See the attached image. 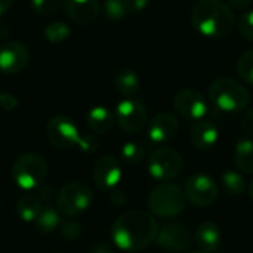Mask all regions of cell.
I'll use <instances>...</instances> for the list:
<instances>
[{"instance_id": "11", "label": "cell", "mask_w": 253, "mask_h": 253, "mask_svg": "<svg viewBox=\"0 0 253 253\" xmlns=\"http://www.w3.org/2000/svg\"><path fill=\"white\" fill-rule=\"evenodd\" d=\"M46 135L49 142L59 150H71L79 145L80 132L76 123L67 116H55L46 126Z\"/></svg>"}, {"instance_id": "9", "label": "cell", "mask_w": 253, "mask_h": 253, "mask_svg": "<svg viewBox=\"0 0 253 253\" xmlns=\"http://www.w3.org/2000/svg\"><path fill=\"white\" fill-rule=\"evenodd\" d=\"M185 199L196 208H209L218 199V184L206 173H196L185 182Z\"/></svg>"}, {"instance_id": "19", "label": "cell", "mask_w": 253, "mask_h": 253, "mask_svg": "<svg viewBox=\"0 0 253 253\" xmlns=\"http://www.w3.org/2000/svg\"><path fill=\"white\" fill-rule=\"evenodd\" d=\"M114 122H116V117L113 116V113L102 105L93 107L86 116L87 127L96 135L108 133L114 127Z\"/></svg>"}, {"instance_id": "6", "label": "cell", "mask_w": 253, "mask_h": 253, "mask_svg": "<svg viewBox=\"0 0 253 253\" xmlns=\"http://www.w3.org/2000/svg\"><path fill=\"white\" fill-rule=\"evenodd\" d=\"M58 212L65 218H76L84 213L93 203L92 190L82 182L65 184L55 199Z\"/></svg>"}, {"instance_id": "21", "label": "cell", "mask_w": 253, "mask_h": 253, "mask_svg": "<svg viewBox=\"0 0 253 253\" xmlns=\"http://www.w3.org/2000/svg\"><path fill=\"white\" fill-rule=\"evenodd\" d=\"M139 76L132 68H122L114 76V86L125 96H133L139 90Z\"/></svg>"}, {"instance_id": "3", "label": "cell", "mask_w": 253, "mask_h": 253, "mask_svg": "<svg viewBox=\"0 0 253 253\" xmlns=\"http://www.w3.org/2000/svg\"><path fill=\"white\" fill-rule=\"evenodd\" d=\"M209 99L224 113H239L249 105L251 93L239 80L231 77H218L211 83Z\"/></svg>"}, {"instance_id": "8", "label": "cell", "mask_w": 253, "mask_h": 253, "mask_svg": "<svg viewBox=\"0 0 253 253\" xmlns=\"http://www.w3.org/2000/svg\"><path fill=\"white\" fill-rule=\"evenodd\" d=\"M116 120L127 133H139L148 123V111L142 101L133 96H126L116 107Z\"/></svg>"}, {"instance_id": "23", "label": "cell", "mask_w": 253, "mask_h": 253, "mask_svg": "<svg viewBox=\"0 0 253 253\" xmlns=\"http://www.w3.org/2000/svg\"><path fill=\"white\" fill-rule=\"evenodd\" d=\"M234 162L240 172L253 175V139H240L236 145Z\"/></svg>"}, {"instance_id": "14", "label": "cell", "mask_w": 253, "mask_h": 253, "mask_svg": "<svg viewBox=\"0 0 253 253\" xmlns=\"http://www.w3.org/2000/svg\"><path fill=\"white\" fill-rule=\"evenodd\" d=\"M30 61V52L21 42L10 40L0 46V71L4 74L21 73Z\"/></svg>"}, {"instance_id": "36", "label": "cell", "mask_w": 253, "mask_h": 253, "mask_svg": "<svg viewBox=\"0 0 253 253\" xmlns=\"http://www.w3.org/2000/svg\"><path fill=\"white\" fill-rule=\"evenodd\" d=\"M127 1V9L129 13H138L142 12L147 6H148V0H126Z\"/></svg>"}, {"instance_id": "40", "label": "cell", "mask_w": 253, "mask_h": 253, "mask_svg": "<svg viewBox=\"0 0 253 253\" xmlns=\"http://www.w3.org/2000/svg\"><path fill=\"white\" fill-rule=\"evenodd\" d=\"M13 0H0V16H3L12 7Z\"/></svg>"}, {"instance_id": "42", "label": "cell", "mask_w": 253, "mask_h": 253, "mask_svg": "<svg viewBox=\"0 0 253 253\" xmlns=\"http://www.w3.org/2000/svg\"><path fill=\"white\" fill-rule=\"evenodd\" d=\"M190 253H203V252H190Z\"/></svg>"}, {"instance_id": "41", "label": "cell", "mask_w": 253, "mask_h": 253, "mask_svg": "<svg viewBox=\"0 0 253 253\" xmlns=\"http://www.w3.org/2000/svg\"><path fill=\"white\" fill-rule=\"evenodd\" d=\"M248 191H249V197H251V200L253 202V179L251 181L249 187H248Z\"/></svg>"}, {"instance_id": "7", "label": "cell", "mask_w": 253, "mask_h": 253, "mask_svg": "<svg viewBox=\"0 0 253 253\" xmlns=\"http://www.w3.org/2000/svg\"><path fill=\"white\" fill-rule=\"evenodd\" d=\"M182 156L170 147H159L148 157V172L157 181H170L182 170Z\"/></svg>"}, {"instance_id": "18", "label": "cell", "mask_w": 253, "mask_h": 253, "mask_svg": "<svg viewBox=\"0 0 253 253\" xmlns=\"http://www.w3.org/2000/svg\"><path fill=\"white\" fill-rule=\"evenodd\" d=\"M196 243L203 253H215L221 245V228L215 222H202L196 230Z\"/></svg>"}, {"instance_id": "33", "label": "cell", "mask_w": 253, "mask_h": 253, "mask_svg": "<svg viewBox=\"0 0 253 253\" xmlns=\"http://www.w3.org/2000/svg\"><path fill=\"white\" fill-rule=\"evenodd\" d=\"M37 196L40 197L42 202L44 203H52L55 199H56V191L55 188L50 185V184H42L39 188H37Z\"/></svg>"}, {"instance_id": "25", "label": "cell", "mask_w": 253, "mask_h": 253, "mask_svg": "<svg viewBox=\"0 0 253 253\" xmlns=\"http://www.w3.org/2000/svg\"><path fill=\"white\" fill-rule=\"evenodd\" d=\"M120 157H122V160H123L126 165H129V166H136V165H139V163L144 160V157H145V150H144V147H142L141 144L133 142V141H129V142H126V144L122 147V150H120Z\"/></svg>"}, {"instance_id": "4", "label": "cell", "mask_w": 253, "mask_h": 253, "mask_svg": "<svg viewBox=\"0 0 253 253\" xmlns=\"http://www.w3.org/2000/svg\"><path fill=\"white\" fill-rule=\"evenodd\" d=\"M49 172L46 160L37 153L21 154L10 168L12 181L24 191H33L39 188Z\"/></svg>"}, {"instance_id": "29", "label": "cell", "mask_w": 253, "mask_h": 253, "mask_svg": "<svg viewBox=\"0 0 253 253\" xmlns=\"http://www.w3.org/2000/svg\"><path fill=\"white\" fill-rule=\"evenodd\" d=\"M104 12L111 19H122L129 13L127 1L126 0H105Z\"/></svg>"}, {"instance_id": "13", "label": "cell", "mask_w": 253, "mask_h": 253, "mask_svg": "<svg viewBox=\"0 0 253 253\" xmlns=\"http://www.w3.org/2000/svg\"><path fill=\"white\" fill-rule=\"evenodd\" d=\"M92 179L101 191H108L117 187L122 179V168L114 156H101L93 165Z\"/></svg>"}, {"instance_id": "10", "label": "cell", "mask_w": 253, "mask_h": 253, "mask_svg": "<svg viewBox=\"0 0 253 253\" xmlns=\"http://www.w3.org/2000/svg\"><path fill=\"white\" fill-rule=\"evenodd\" d=\"M172 102H173V108L176 110V113L188 120L199 122L205 119L209 113L208 99L197 89L185 87V89L178 90Z\"/></svg>"}, {"instance_id": "28", "label": "cell", "mask_w": 253, "mask_h": 253, "mask_svg": "<svg viewBox=\"0 0 253 253\" xmlns=\"http://www.w3.org/2000/svg\"><path fill=\"white\" fill-rule=\"evenodd\" d=\"M62 4H64V0H31L33 10L42 16L55 15L61 9Z\"/></svg>"}, {"instance_id": "38", "label": "cell", "mask_w": 253, "mask_h": 253, "mask_svg": "<svg viewBox=\"0 0 253 253\" xmlns=\"http://www.w3.org/2000/svg\"><path fill=\"white\" fill-rule=\"evenodd\" d=\"M253 0H227V3L230 4V7L233 9H239V10H243V9H248L251 4H252Z\"/></svg>"}, {"instance_id": "15", "label": "cell", "mask_w": 253, "mask_h": 253, "mask_svg": "<svg viewBox=\"0 0 253 253\" xmlns=\"http://www.w3.org/2000/svg\"><path fill=\"white\" fill-rule=\"evenodd\" d=\"M179 132L178 119L168 111L157 113L148 123V139L153 144H166L176 138Z\"/></svg>"}, {"instance_id": "34", "label": "cell", "mask_w": 253, "mask_h": 253, "mask_svg": "<svg viewBox=\"0 0 253 253\" xmlns=\"http://www.w3.org/2000/svg\"><path fill=\"white\" fill-rule=\"evenodd\" d=\"M242 129L246 135L253 136V108H249L248 111H245V114L242 117Z\"/></svg>"}, {"instance_id": "22", "label": "cell", "mask_w": 253, "mask_h": 253, "mask_svg": "<svg viewBox=\"0 0 253 253\" xmlns=\"http://www.w3.org/2000/svg\"><path fill=\"white\" fill-rule=\"evenodd\" d=\"M34 224L40 234H50L61 227V213L56 208L47 205L42 209Z\"/></svg>"}, {"instance_id": "12", "label": "cell", "mask_w": 253, "mask_h": 253, "mask_svg": "<svg viewBox=\"0 0 253 253\" xmlns=\"http://www.w3.org/2000/svg\"><path fill=\"white\" fill-rule=\"evenodd\" d=\"M157 245L168 252L181 253L191 246V233L187 225L179 222H170L159 228Z\"/></svg>"}, {"instance_id": "32", "label": "cell", "mask_w": 253, "mask_h": 253, "mask_svg": "<svg viewBox=\"0 0 253 253\" xmlns=\"http://www.w3.org/2000/svg\"><path fill=\"white\" fill-rule=\"evenodd\" d=\"M82 234V227L74 222V221H68L65 224H61V236L68 239V240H74Z\"/></svg>"}, {"instance_id": "5", "label": "cell", "mask_w": 253, "mask_h": 253, "mask_svg": "<svg viewBox=\"0 0 253 253\" xmlns=\"http://www.w3.org/2000/svg\"><path fill=\"white\" fill-rule=\"evenodd\" d=\"M185 193L175 184L163 182L156 185L148 194L150 211L160 218L169 219L182 213L185 209Z\"/></svg>"}, {"instance_id": "31", "label": "cell", "mask_w": 253, "mask_h": 253, "mask_svg": "<svg viewBox=\"0 0 253 253\" xmlns=\"http://www.w3.org/2000/svg\"><path fill=\"white\" fill-rule=\"evenodd\" d=\"M77 147L80 148V151H83L86 154H90V153H95L99 148V139L95 135L84 133V135L80 136V141H79Z\"/></svg>"}, {"instance_id": "24", "label": "cell", "mask_w": 253, "mask_h": 253, "mask_svg": "<svg viewBox=\"0 0 253 253\" xmlns=\"http://www.w3.org/2000/svg\"><path fill=\"white\" fill-rule=\"evenodd\" d=\"M221 187L230 196H240L246 190V179L240 170H225L221 176Z\"/></svg>"}, {"instance_id": "35", "label": "cell", "mask_w": 253, "mask_h": 253, "mask_svg": "<svg viewBox=\"0 0 253 253\" xmlns=\"http://www.w3.org/2000/svg\"><path fill=\"white\" fill-rule=\"evenodd\" d=\"M18 105V99L10 95V93H0V107L4 111H12L13 108H16Z\"/></svg>"}, {"instance_id": "17", "label": "cell", "mask_w": 253, "mask_h": 253, "mask_svg": "<svg viewBox=\"0 0 253 253\" xmlns=\"http://www.w3.org/2000/svg\"><path fill=\"white\" fill-rule=\"evenodd\" d=\"M219 139V130L216 125L208 119H202L196 122L191 127V142L197 150H209Z\"/></svg>"}, {"instance_id": "26", "label": "cell", "mask_w": 253, "mask_h": 253, "mask_svg": "<svg viewBox=\"0 0 253 253\" xmlns=\"http://www.w3.org/2000/svg\"><path fill=\"white\" fill-rule=\"evenodd\" d=\"M44 37L50 43H62L70 37V27L65 22L55 21L44 28Z\"/></svg>"}, {"instance_id": "39", "label": "cell", "mask_w": 253, "mask_h": 253, "mask_svg": "<svg viewBox=\"0 0 253 253\" xmlns=\"http://www.w3.org/2000/svg\"><path fill=\"white\" fill-rule=\"evenodd\" d=\"M92 253H116L107 243H98L92 248Z\"/></svg>"}, {"instance_id": "16", "label": "cell", "mask_w": 253, "mask_h": 253, "mask_svg": "<svg viewBox=\"0 0 253 253\" xmlns=\"http://www.w3.org/2000/svg\"><path fill=\"white\" fill-rule=\"evenodd\" d=\"M67 16L77 25H90L96 21L101 4L99 0H64Z\"/></svg>"}, {"instance_id": "2", "label": "cell", "mask_w": 253, "mask_h": 253, "mask_svg": "<svg viewBox=\"0 0 253 253\" xmlns=\"http://www.w3.org/2000/svg\"><path fill=\"white\" fill-rule=\"evenodd\" d=\"M193 27L205 37H227L236 25V15L222 0H199L191 9Z\"/></svg>"}, {"instance_id": "30", "label": "cell", "mask_w": 253, "mask_h": 253, "mask_svg": "<svg viewBox=\"0 0 253 253\" xmlns=\"http://www.w3.org/2000/svg\"><path fill=\"white\" fill-rule=\"evenodd\" d=\"M236 25H237V30H239L240 36H242L245 40L252 42L253 43V9L245 10V12L239 16Z\"/></svg>"}, {"instance_id": "20", "label": "cell", "mask_w": 253, "mask_h": 253, "mask_svg": "<svg viewBox=\"0 0 253 253\" xmlns=\"http://www.w3.org/2000/svg\"><path fill=\"white\" fill-rule=\"evenodd\" d=\"M42 203L43 202L40 200L37 193L27 191L25 194H22L16 203V213L19 219L24 222H34L43 209Z\"/></svg>"}, {"instance_id": "27", "label": "cell", "mask_w": 253, "mask_h": 253, "mask_svg": "<svg viewBox=\"0 0 253 253\" xmlns=\"http://www.w3.org/2000/svg\"><path fill=\"white\" fill-rule=\"evenodd\" d=\"M237 73L243 82L253 84V50H248L240 55L237 61Z\"/></svg>"}, {"instance_id": "37", "label": "cell", "mask_w": 253, "mask_h": 253, "mask_svg": "<svg viewBox=\"0 0 253 253\" xmlns=\"http://www.w3.org/2000/svg\"><path fill=\"white\" fill-rule=\"evenodd\" d=\"M110 202H111L114 206H122V205L126 203V194H125L122 190H114V188H113V191H111V194H110Z\"/></svg>"}, {"instance_id": "1", "label": "cell", "mask_w": 253, "mask_h": 253, "mask_svg": "<svg viewBox=\"0 0 253 253\" xmlns=\"http://www.w3.org/2000/svg\"><path fill=\"white\" fill-rule=\"evenodd\" d=\"M159 233V224L144 211L122 213L111 227V239L117 248L127 252H138L150 248Z\"/></svg>"}, {"instance_id": "43", "label": "cell", "mask_w": 253, "mask_h": 253, "mask_svg": "<svg viewBox=\"0 0 253 253\" xmlns=\"http://www.w3.org/2000/svg\"><path fill=\"white\" fill-rule=\"evenodd\" d=\"M52 253H61V252H52Z\"/></svg>"}]
</instances>
